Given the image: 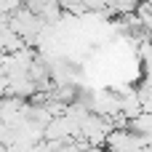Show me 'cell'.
Returning a JSON list of instances; mask_svg holds the SVG:
<instances>
[{"mask_svg":"<svg viewBox=\"0 0 152 152\" xmlns=\"http://www.w3.org/2000/svg\"><path fill=\"white\" fill-rule=\"evenodd\" d=\"M107 5L112 8V13H120V16H128L136 11V0H107Z\"/></svg>","mask_w":152,"mask_h":152,"instance_id":"cell-1","label":"cell"}]
</instances>
